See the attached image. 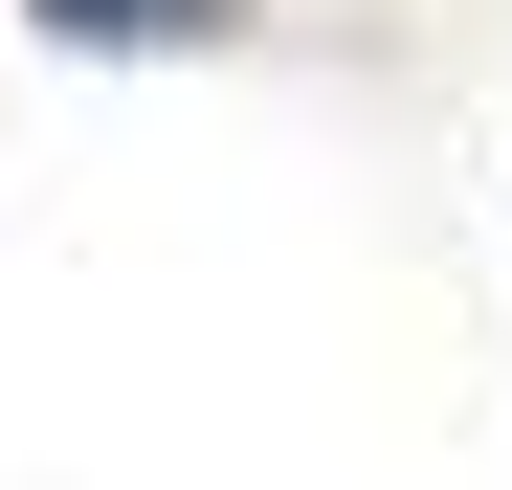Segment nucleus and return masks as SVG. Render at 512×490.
<instances>
[{
    "label": "nucleus",
    "instance_id": "nucleus-1",
    "mask_svg": "<svg viewBox=\"0 0 512 490\" xmlns=\"http://www.w3.org/2000/svg\"><path fill=\"white\" fill-rule=\"evenodd\" d=\"M23 23H67V45H201L223 0H23Z\"/></svg>",
    "mask_w": 512,
    "mask_h": 490
}]
</instances>
